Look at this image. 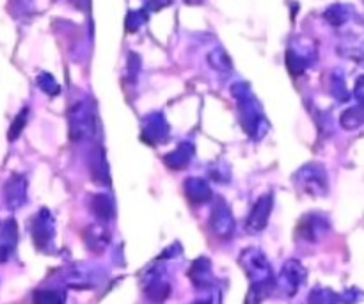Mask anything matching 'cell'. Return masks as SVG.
<instances>
[{
	"mask_svg": "<svg viewBox=\"0 0 364 304\" xmlns=\"http://www.w3.org/2000/svg\"><path fill=\"white\" fill-rule=\"evenodd\" d=\"M36 304H62V301L55 292L43 290L36 294Z\"/></svg>",
	"mask_w": 364,
	"mask_h": 304,
	"instance_id": "6da1fadb",
	"label": "cell"
}]
</instances>
